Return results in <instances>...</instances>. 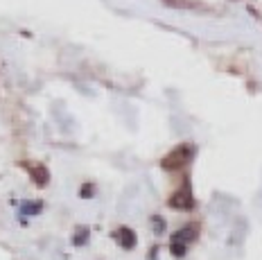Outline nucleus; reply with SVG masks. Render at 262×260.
<instances>
[{
  "mask_svg": "<svg viewBox=\"0 0 262 260\" xmlns=\"http://www.w3.org/2000/svg\"><path fill=\"white\" fill-rule=\"evenodd\" d=\"M190 159H192V147L190 145H177L172 151H167L165 156H163V161H161V165H163V170H181V167H185L190 163Z\"/></svg>",
  "mask_w": 262,
  "mask_h": 260,
  "instance_id": "nucleus-1",
  "label": "nucleus"
},
{
  "mask_svg": "<svg viewBox=\"0 0 262 260\" xmlns=\"http://www.w3.org/2000/svg\"><path fill=\"white\" fill-rule=\"evenodd\" d=\"M167 204H170L172 208H177V210H190V208H194V197H192V190H190L188 183H185L181 190L174 192L172 197L167 199Z\"/></svg>",
  "mask_w": 262,
  "mask_h": 260,
  "instance_id": "nucleus-2",
  "label": "nucleus"
},
{
  "mask_svg": "<svg viewBox=\"0 0 262 260\" xmlns=\"http://www.w3.org/2000/svg\"><path fill=\"white\" fill-rule=\"evenodd\" d=\"M23 167H25L27 172H30V177H32V181H34V186L46 188L48 183H50V170H48L46 165H41V163H23Z\"/></svg>",
  "mask_w": 262,
  "mask_h": 260,
  "instance_id": "nucleus-3",
  "label": "nucleus"
},
{
  "mask_svg": "<svg viewBox=\"0 0 262 260\" xmlns=\"http://www.w3.org/2000/svg\"><path fill=\"white\" fill-rule=\"evenodd\" d=\"M165 3L167 7H174V9H192V12H212L210 5L201 3V0H161Z\"/></svg>",
  "mask_w": 262,
  "mask_h": 260,
  "instance_id": "nucleus-4",
  "label": "nucleus"
},
{
  "mask_svg": "<svg viewBox=\"0 0 262 260\" xmlns=\"http://www.w3.org/2000/svg\"><path fill=\"white\" fill-rule=\"evenodd\" d=\"M113 237L118 240V245L122 247V249H134L136 247V242H138V237H136V233L134 229H129V226H120V229L113 233Z\"/></svg>",
  "mask_w": 262,
  "mask_h": 260,
  "instance_id": "nucleus-5",
  "label": "nucleus"
},
{
  "mask_svg": "<svg viewBox=\"0 0 262 260\" xmlns=\"http://www.w3.org/2000/svg\"><path fill=\"white\" fill-rule=\"evenodd\" d=\"M196 235H199V224H185L183 229H179L177 233L172 235V240L174 242H183V245H188V242H192L196 240Z\"/></svg>",
  "mask_w": 262,
  "mask_h": 260,
  "instance_id": "nucleus-6",
  "label": "nucleus"
},
{
  "mask_svg": "<svg viewBox=\"0 0 262 260\" xmlns=\"http://www.w3.org/2000/svg\"><path fill=\"white\" fill-rule=\"evenodd\" d=\"M89 233H91V231L86 229V226H79V229L73 233V245H75V247H84L86 242H89Z\"/></svg>",
  "mask_w": 262,
  "mask_h": 260,
  "instance_id": "nucleus-7",
  "label": "nucleus"
},
{
  "mask_svg": "<svg viewBox=\"0 0 262 260\" xmlns=\"http://www.w3.org/2000/svg\"><path fill=\"white\" fill-rule=\"evenodd\" d=\"M41 208H43L41 202H27V204L20 206V213L23 215H36V213H41Z\"/></svg>",
  "mask_w": 262,
  "mask_h": 260,
  "instance_id": "nucleus-8",
  "label": "nucleus"
},
{
  "mask_svg": "<svg viewBox=\"0 0 262 260\" xmlns=\"http://www.w3.org/2000/svg\"><path fill=\"white\" fill-rule=\"evenodd\" d=\"M170 251L174 258H183L185 253H188V245H183V242H170Z\"/></svg>",
  "mask_w": 262,
  "mask_h": 260,
  "instance_id": "nucleus-9",
  "label": "nucleus"
},
{
  "mask_svg": "<svg viewBox=\"0 0 262 260\" xmlns=\"http://www.w3.org/2000/svg\"><path fill=\"white\" fill-rule=\"evenodd\" d=\"M151 226H154V233H158V235H161V233H165V220L158 218V215L151 218Z\"/></svg>",
  "mask_w": 262,
  "mask_h": 260,
  "instance_id": "nucleus-10",
  "label": "nucleus"
},
{
  "mask_svg": "<svg viewBox=\"0 0 262 260\" xmlns=\"http://www.w3.org/2000/svg\"><path fill=\"white\" fill-rule=\"evenodd\" d=\"M79 194L84 199H91L93 194H95V186H93V183H84V186H81V190H79Z\"/></svg>",
  "mask_w": 262,
  "mask_h": 260,
  "instance_id": "nucleus-11",
  "label": "nucleus"
}]
</instances>
